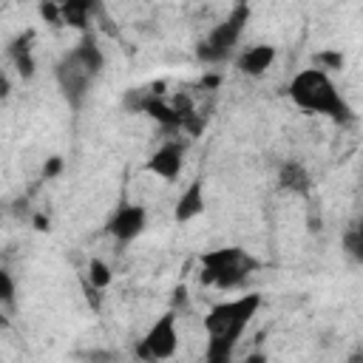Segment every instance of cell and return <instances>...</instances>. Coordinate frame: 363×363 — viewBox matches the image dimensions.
I'll return each mask as SVG.
<instances>
[{"label":"cell","mask_w":363,"mask_h":363,"mask_svg":"<svg viewBox=\"0 0 363 363\" xmlns=\"http://www.w3.org/2000/svg\"><path fill=\"white\" fill-rule=\"evenodd\" d=\"M289 99L298 108L323 113L335 122H352L354 116L340 91L335 88V82L329 79V74L320 68H303L301 74H295V79L289 82Z\"/></svg>","instance_id":"6da1fadb"},{"label":"cell","mask_w":363,"mask_h":363,"mask_svg":"<svg viewBox=\"0 0 363 363\" xmlns=\"http://www.w3.org/2000/svg\"><path fill=\"white\" fill-rule=\"evenodd\" d=\"M261 306V295L258 292H250V295H241L235 301H224V303H216L207 318H204V329L210 337H221V340H230V343H238V337L244 335L247 323L255 318Z\"/></svg>","instance_id":"7a4b0ae2"},{"label":"cell","mask_w":363,"mask_h":363,"mask_svg":"<svg viewBox=\"0 0 363 363\" xmlns=\"http://www.w3.org/2000/svg\"><path fill=\"white\" fill-rule=\"evenodd\" d=\"M258 267L252 255H247L241 247H221L201 255V281L216 284L218 289H235L244 284V278Z\"/></svg>","instance_id":"3957f363"},{"label":"cell","mask_w":363,"mask_h":363,"mask_svg":"<svg viewBox=\"0 0 363 363\" xmlns=\"http://www.w3.org/2000/svg\"><path fill=\"white\" fill-rule=\"evenodd\" d=\"M247 23H250V6H244V3L233 6V11L227 14V20H221L199 43L196 57L201 62H221V60H227L233 54V48H235V43H238V37H241V31H244Z\"/></svg>","instance_id":"277c9868"},{"label":"cell","mask_w":363,"mask_h":363,"mask_svg":"<svg viewBox=\"0 0 363 363\" xmlns=\"http://www.w3.org/2000/svg\"><path fill=\"white\" fill-rule=\"evenodd\" d=\"M176 346H179L176 315L167 312V315H162V318L147 329V335L139 340V346H136V357H139V360H150V363H156V360H167V357L176 354Z\"/></svg>","instance_id":"5b68a950"},{"label":"cell","mask_w":363,"mask_h":363,"mask_svg":"<svg viewBox=\"0 0 363 363\" xmlns=\"http://www.w3.org/2000/svg\"><path fill=\"white\" fill-rule=\"evenodd\" d=\"M57 82H60L65 99H68L74 108H79V102L85 99V94H88L91 82H94V74H91V71L85 68V62L71 51V54H65V57L57 62Z\"/></svg>","instance_id":"8992f818"},{"label":"cell","mask_w":363,"mask_h":363,"mask_svg":"<svg viewBox=\"0 0 363 363\" xmlns=\"http://www.w3.org/2000/svg\"><path fill=\"white\" fill-rule=\"evenodd\" d=\"M145 218H147V213L142 204H128L108 221V233L119 241H130L145 230Z\"/></svg>","instance_id":"52a82bcc"},{"label":"cell","mask_w":363,"mask_h":363,"mask_svg":"<svg viewBox=\"0 0 363 363\" xmlns=\"http://www.w3.org/2000/svg\"><path fill=\"white\" fill-rule=\"evenodd\" d=\"M182 156H184V147H182L179 142H167V145H162V147L147 159L145 167H147L150 173H156V176L173 182V179L179 176V170H182Z\"/></svg>","instance_id":"ba28073f"},{"label":"cell","mask_w":363,"mask_h":363,"mask_svg":"<svg viewBox=\"0 0 363 363\" xmlns=\"http://www.w3.org/2000/svg\"><path fill=\"white\" fill-rule=\"evenodd\" d=\"M204 213V190H201V182H190L187 184V190L179 196V201H176V210H173V218L179 221V224H184V221H190V218H196V216H201Z\"/></svg>","instance_id":"9c48e42d"},{"label":"cell","mask_w":363,"mask_h":363,"mask_svg":"<svg viewBox=\"0 0 363 363\" xmlns=\"http://www.w3.org/2000/svg\"><path fill=\"white\" fill-rule=\"evenodd\" d=\"M272 60H275V48L272 45H252V48H247L241 57H238V71L241 74H247V77H261L269 65H272Z\"/></svg>","instance_id":"30bf717a"},{"label":"cell","mask_w":363,"mask_h":363,"mask_svg":"<svg viewBox=\"0 0 363 363\" xmlns=\"http://www.w3.org/2000/svg\"><path fill=\"white\" fill-rule=\"evenodd\" d=\"M278 187H284L289 193H298V196H306L312 190V179H309V173L301 162H286L278 170Z\"/></svg>","instance_id":"8fae6325"},{"label":"cell","mask_w":363,"mask_h":363,"mask_svg":"<svg viewBox=\"0 0 363 363\" xmlns=\"http://www.w3.org/2000/svg\"><path fill=\"white\" fill-rule=\"evenodd\" d=\"M31 40H34V31H26V34H20L11 45H9V57L14 60V65H17V71H20V77L23 79H28V77H34V57H31Z\"/></svg>","instance_id":"7c38bea8"},{"label":"cell","mask_w":363,"mask_h":363,"mask_svg":"<svg viewBox=\"0 0 363 363\" xmlns=\"http://www.w3.org/2000/svg\"><path fill=\"white\" fill-rule=\"evenodd\" d=\"M96 6L94 3H85V0H68L62 3V26H71V28H79L85 31L88 28V17Z\"/></svg>","instance_id":"4fadbf2b"},{"label":"cell","mask_w":363,"mask_h":363,"mask_svg":"<svg viewBox=\"0 0 363 363\" xmlns=\"http://www.w3.org/2000/svg\"><path fill=\"white\" fill-rule=\"evenodd\" d=\"M74 54L85 62V68L96 77L99 71H102V65H105V57H102V51H99V45H96V40L91 37V34H85L82 40H79V45L74 48Z\"/></svg>","instance_id":"5bb4252c"},{"label":"cell","mask_w":363,"mask_h":363,"mask_svg":"<svg viewBox=\"0 0 363 363\" xmlns=\"http://www.w3.org/2000/svg\"><path fill=\"white\" fill-rule=\"evenodd\" d=\"M233 349H235V343L210 337L207 349H204V363H233Z\"/></svg>","instance_id":"9a60e30c"},{"label":"cell","mask_w":363,"mask_h":363,"mask_svg":"<svg viewBox=\"0 0 363 363\" xmlns=\"http://www.w3.org/2000/svg\"><path fill=\"white\" fill-rule=\"evenodd\" d=\"M88 278H91V286L94 289H105L108 284H111V267L105 264V261H99V258H94L91 261V267H88Z\"/></svg>","instance_id":"2e32d148"},{"label":"cell","mask_w":363,"mask_h":363,"mask_svg":"<svg viewBox=\"0 0 363 363\" xmlns=\"http://www.w3.org/2000/svg\"><path fill=\"white\" fill-rule=\"evenodd\" d=\"M343 54L340 51H318L315 54V65L320 68V71H340L343 68Z\"/></svg>","instance_id":"e0dca14e"},{"label":"cell","mask_w":363,"mask_h":363,"mask_svg":"<svg viewBox=\"0 0 363 363\" xmlns=\"http://www.w3.org/2000/svg\"><path fill=\"white\" fill-rule=\"evenodd\" d=\"M40 17L51 26H62V6L57 3H40Z\"/></svg>","instance_id":"ac0fdd59"},{"label":"cell","mask_w":363,"mask_h":363,"mask_svg":"<svg viewBox=\"0 0 363 363\" xmlns=\"http://www.w3.org/2000/svg\"><path fill=\"white\" fill-rule=\"evenodd\" d=\"M0 298L6 306L14 303V281H11V272L9 269H0Z\"/></svg>","instance_id":"d6986e66"},{"label":"cell","mask_w":363,"mask_h":363,"mask_svg":"<svg viewBox=\"0 0 363 363\" xmlns=\"http://www.w3.org/2000/svg\"><path fill=\"white\" fill-rule=\"evenodd\" d=\"M343 247H346V252H349L354 261H360V264H363V241L354 235V230H349V233L343 235Z\"/></svg>","instance_id":"ffe728a7"},{"label":"cell","mask_w":363,"mask_h":363,"mask_svg":"<svg viewBox=\"0 0 363 363\" xmlns=\"http://www.w3.org/2000/svg\"><path fill=\"white\" fill-rule=\"evenodd\" d=\"M82 360H85V363H113V360H116V354H113V352H102V349H94V352L82 354Z\"/></svg>","instance_id":"44dd1931"},{"label":"cell","mask_w":363,"mask_h":363,"mask_svg":"<svg viewBox=\"0 0 363 363\" xmlns=\"http://www.w3.org/2000/svg\"><path fill=\"white\" fill-rule=\"evenodd\" d=\"M60 170H62V159H60V156H51V159L45 162V167H43V176H45V179H54Z\"/></svg>","instance_id":"7402d4cb"},{"label":"cell","mask_w":363,"mask_h":363,"mask_svg":"<svg viewBox=\"0 0 363 363\" xmlns=\"http://www.w3.org/2000/svg\"><path fill=\"white\" fill-rule=\"evenodd\" d=\"M34 227H37V230H48V218L37 213V216H34Z\"/></svg>","instance_id":"603a6c76"},{"label":"cell","mask_w":363,"mask_h":363,"mask_svg":"<svg viewBox=\"0 0 363 363\" xmlns=\"http://www.w3.org/2000/svg\"><path fill=\"white\" fill-rule=\"evenodd\" d=\"M201 85H204V88H216V85H218V77H216V74H210V77H204V79H201Z\"/></svg>","instance_id":"cb8c5ba5"},{"label":"cell","mask_w":363,"mask_h":363,"mask_svg":"<svg viewBox=\"0 0 363 363\" xmlns=\"http://www.w3.org/2000/svg\"><path fill=\"white\" fill-rule=\"evenodd\" d=\"M349 363H363V352H357V354H352V357H349Z\"/></svg>","instance_id":"d4e9b609"},{"label":"cell","mask_w":363,"mask_h":363,"mask_svg":"<svg viewBox=\"0 0 363 363\" xmlns=\"http://www.w3.org/2000/svg\"><path fill=\"white\" fill-rule=\"evenodd\" d=\"M354 235H357V238H360V241H363V221H360V224H357V227H354Z\"/></svg>","instance_id":"484cf974"}]
</instances>
